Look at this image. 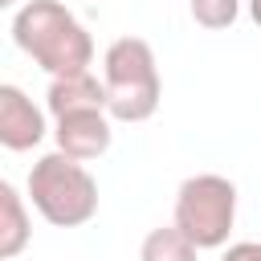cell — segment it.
<instances>
[{"label": "cell", "mask_w": 261, "mask_h": 261, "mask_svg": "<svg viewBox=\"0 0 261 261\" xmlns=\"http://www.w3.org/2000/svg\"><path fill=\"white\" fill-rule=\"evenodd\" d=\"M196 245L175 228V224H167V228H151L147 237H143V245H139V261H196Z\"/></svg>", "instance_id": "obj_9"}, {"label": "cell", "mask_w": 261, "mask_h": 261, "mask_svg": "<svg viewBox=\"0 0 261 261\" xmlns=\"http://www.w3.org/2000/svg\"><path fill=\"white\" fill-rule=\"evenodd\" d=\"M53 139H57V151L90 163L98 155L110 151V110H69L61 118H53Z\"/></svg>", "instance_id": "obj_5"}, {"label": "cell", "mask_w": 261, "mask_h": 261, "mask_svg": "<svg viewBox=\"0 0 261 261\" xmlns=\"http://www.w3.org/2000/svg\"><path fill=\"white\" fill-rule=\"evenodd\" d=\"M45 135H49L45 110L33 106V98L20 86L4 82L0 86V143L8 151H33Z\"/></svg>", "instance_id": "obj_6"}, {"label": "cell", "mask_w": 261, "mask_h": 261, "mask_svg": "<svg viewBox=\"0 0 261 261\" xmlns=\"http://www.w3.org/2000/svg\"><path fill=\"white\" fill-rule=\"evenodd\" d=\"M220 261H261V241H237L224 249Z\"/></svg>", "instance_id": "obj_11"}, {"label": "cell", "mask_w": 261, "mask_h": 261, "mask_svg": "<svg viewBox=\"0 0 261 261\" xmlns=\"http://www.w3.org/2000/svg\"><path fill=\"white\" fill-rule=\"evenodd\" d=\"M29 200L53 228H77L98 212V184L82 159L49 151L29 167Z\"/></svg>", "instance_id": "obj_3"}, {"label": "cell", "mask_w": 261, "mask_h": 261, "mask_svg": "<svg viewBox=\"0 0 261 261\" xmlns=\"http://www.w3.org/2000/svg\"><path fill=\"white\" fill-rule=\"evenodd\" d=\"M12 41L49 77L82 73L94 61V37L57 0H29L24 8H16V16H12Z\"/></svg>", "instance_id": "obj_1"}, {"label": "cell", "mask_w": 261, "mask_h": 261, "mask_svg": "<svg viewBox=\"0 0 261 261\" xmlns=\"http://www.w3.org/2000/svg\"><path fill=\"white\" fill-rule=\"evenodd\" d=\"M232 220H237V184L232 179L204 171V175H188L179 184L171 224L196 249H224Z\"/></svg>", "instance_id": "obj_4"}, {"label": "cell", "mask_w": 261, "mask_h": 261, "mask_svg": "<svg viewBox=\"0 0 261 261\" xmlns=\"http://www.w3.org/2000/svg\"><path fill=\"white\" fill-rule=\"evenodd\" d=\"M33 237V220L24 208V196L4 179L0 184V261H12Z\"/></svg>", "instance_id": "obj_8"}, {"label": "cell", "mask_w": 261, "mask_h": 261, "mask_svg": "<svg viewBox=\"0 0 261 261\" xmlns=\"http://www.w3.org/2000/svg\"><path fill=\"white\" fill-rule=\"evenodd\" d=\"M192 8V20L200 29H228L237 16H241V0H188Z\"/></svg>", "instance_id": "obj_10"}, {"label": "cell", "mask_w": 261, "mask_h": 261, "mask_svg": "<svg viewBox=\"0 0 261 261\" xmlns=\"http://www.w3.org/2000/svg\"><path fill=\"white\" fill-rule=\"evenodd\" d=\"M0 4H4V8H12V4H16V0H0Z\"/></svg>", "instance_id": "obj_13"}, {"label": "cell", "mask_w": 261, "mask_h": 261, "mask_svg": "<svg viewBox=\"0 0 261 261\" xmlns=\"http://www.w3.org/2000/svg\"><path fill=\"white\" fill-rule=\"evenodd\" d=\"M249 16H253V24L261 29V0H249Z\"/></svg>", "instance_id": "obj_12"}, {"label": "cell", "mask_w": 261, "mask_h": 261, "mask_svg": "<svg viewBox=\"0 0 261 261\" xmlns=\"http://www.w3.org/2000/svg\"><path fill=\"white\" fill-rule=\"evenodd\" d=\"M102 82H106V110L114 122H147L159 110L163 82H159L155 49L143 37L110 41L102 57Z\"/></svg>", "instance_id": "obj_2"}, {"label": "cell", "mask_w": 261, "mask_h": 261, "mask_svg": "<svg viewBox=\"0 0 261 261\" xmlns=\"http://www.w3.org/2000/svg\"><path fill=\"white\" fill-rule=\"evenodd\" d=\"M45 110L53 118L69 114V110H106V82H98L90 69L82 73H61L49 82L45 94Z\"/></svg>", "instance_id": "obj_7"}]
</instances>
